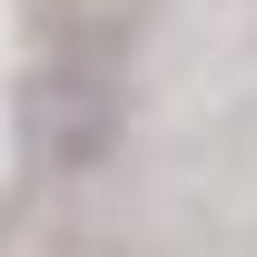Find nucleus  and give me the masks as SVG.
I'll list each match as a JSON object with an SVG mask.
<instances>
[{
    "label": "nucleus",
    "mask_w": 257,
    "mask_h": 257,
    "mask_svg": "<svg viewBox=\"0 0 257 257\" xmlns=\"http://www.w3.org/2000/svg\"><path fill=\"white\" fill-rule=\"evenodd\" d=\"M10 139L50 178L109 168L128 139V50L109 30H69L60 50H40L20 69V89H10Z\"/></svg>",
    "instance_id": "nucleus-1"
}]
</instances>
